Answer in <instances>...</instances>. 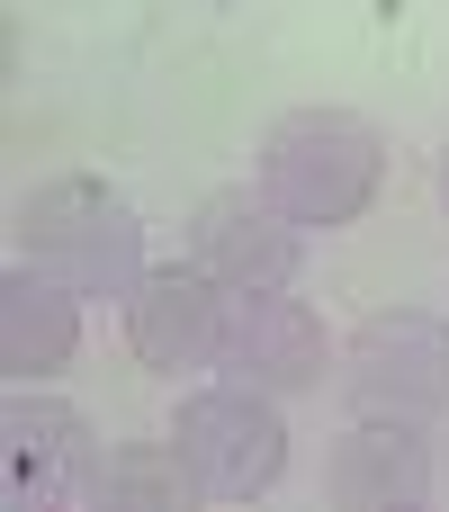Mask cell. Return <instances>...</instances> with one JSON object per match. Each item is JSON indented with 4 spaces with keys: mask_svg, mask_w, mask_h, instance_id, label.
<instances>
[{
    "mask_svg": "<svg viewBox=\"0 0 449 512\" xmlns=\"http://www.w3.org/2000/svg\"><path fill=\"white\" fill-rule=\"evenodd\" d=\"M306 234H342L378 207L387 189V135L360 108H288L261 135V171H252Z\"/></svg>",
    "mask_w": 449,
    "mask_h": 512,
    "instance_id": "1",
    "label": "cell"
},
{
    "mask_svg": "<svg viewBox=\"0 0 449 512\" xmlns=\"http://www.w3.org/2000/svg\"><path fill=\"white\" fill-rule=\"evenodd\" d=\"M18 252L36 270H54L72 297H126L153 261H144V216L126 207V189L90 180V171H54L18 198Z\"/></svg>",
    "mask_w": 449,
    "mask_h": 512,
    "instance_id": "2",
    "label": "cell"
},
{
    "mask_svg": "<svg viewBox=\"0 0 449 512\" xmlns=\"http://www.w3.org/2000/svg\"><path fill=\"white\" fill-rule=\"evenodd\" d=\"M171 450L180 468L198 477V504H252L288 477V423H279V396L270 387H243V378H216V387H189L180 414H171Z\"/></svg>",
    "mask_w": 449,
    "mask_h": 512,
    "instance_id": "3",
    "label": "cell"
},
{
    "mask_svg": "<svg viewBox=\"0 0 449 512\" xmlns=\"http://www.w3.org/2000/svg\"><path fill=\"white\" fill-rule=\"evenodd\" d=\"M342 387L360 414L387 423H441L449 414V324L423 306H378L342 342Z\"/></svg>",
    "mask_w": 449,
    "mask_h": 512,
    "instance_id": "4",
    "label": "cell"
},
{
    "mask_svg": "<svg viewBox=\"0 0 449 512\" xmlns=\"http://www.w3.org/2000/svg\"><path fill=\"white\" fill-rule=\"evenodd\" d=\"M0 495H9V504H36V512L99 504V495H108V450H99L90 414L63 405V396L18 387V396L0 405Z\"/></svg>",
    "mask_w": 449,
    "mask_h": 512,
    "instance_id": "5",
    "label": "cell"
},
{
    "mask_svg": "<svg viewBox=\"0 0 449 512\" xmlns=\"http://www.w3.org/2000/svg\"><path fill=\"white\" fill-rule=\"evenodd\" d=\"M189 261L225 288H297L306 270V225L261 189V180H234V189H207L189 207Z\"/></svg>",
    "mask_w": 449,
    "mask_h": 512,
    "instance_id": "6",
    "label": "cell"
},
{
    "mask_svg": "<svg viewBox=\"0 0 449 512\" xmlns=\"http://www.w3.org/2000/svg\"><path fill=\"white\" fill-rule=\"evenodd\" d=\"M225 315H234V288L207 279L198 261H162L126 288V351L153 369V378H189V369H216L225 360Z\"/></svg>",
    "mask_w": 449,
    "mask_h": 512,
    "instance_id": "7",
    "label": "cell"
},
{
    "mask_svg": "<svg viewBox=\"0 0 449 512\" xmlns=\"http://www.w3.org/2000/svg\"><path fill=\"white\" fill-rule=\"evenodd\" d=\"M333 360H342V351H333V333H324V315H315L306 297H288V288H234L225 360H216L225 378L270 387V396H315Z\"/></svg>",
    "mask_w": 449,
    "mask_h": 512,
    "instance_id": "8",
    "label": "cell"
},
{
    "mask_svg": "<svg viewBox=\"0 0 449 512\" xmlns=\"http://www.w3.org/2000/svg\"><path fill=\"white\" fill-rule=\"evenodd\" d=\"M324 495L342 512H414L432 495V441H423V423L360 414L333 441V459H324Z\"/></svg>",
    "mask_w": 449,
    "mask_h": 512,
    "instance_id": "9",
    "label": "cell"
},
{
    "mask_svg": "<svg viewBox=\"0 0 449 512\" xmlns=\"http://www.w3.org/2000/svg\"><path fill=\"white\" fill-rule=\"evenodd\" d=\"M72 351H81V297H72L54 270L18 261V270L0 279V369H9L18 387H45Z\"/></svg>",
    "mask_w": 449,
    "mask_h": 512,
    "instance_id": "10",
    "label": "cell"
},
{
    "mask_svg": "<svg viewBox=\"0 0 449 512\" xmlns=\"http://www.w3.org/2000/svg\"><path fill=\"white\" fill-rule=\"evenodd\" d=\"M108 512H189L198 504V477L180 468V450L171 441H126V450H108Z\"/></svg>",
    "mask_w": 449,
    "mask_h": 512,
    "instance_id": "11",
    "label": "cell"
},
{
    "mask_svg": "<svg viewBox=\"0 0 449 512\" xmlns=\"http://www.w3.org/2000/svg\"><path fill=\"white\" fill-rule=\"evenodd\" d=\"M441 207H449V153H441Z\"/></svg>",
    "mask_w": 449,
    "mask_h": 512,
    "instance_id": "12",
    "label": "cell"
}]
</instances>
